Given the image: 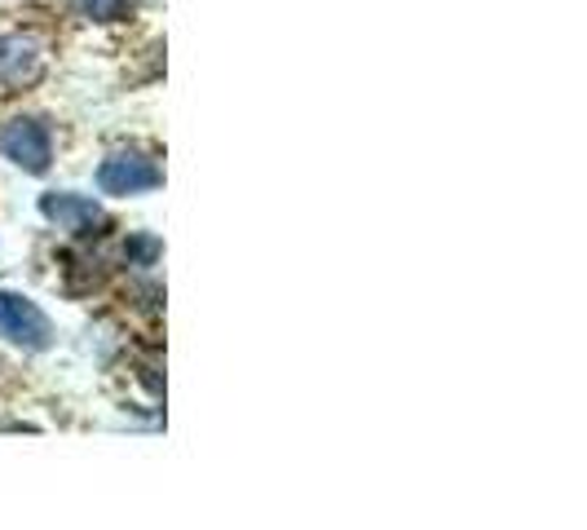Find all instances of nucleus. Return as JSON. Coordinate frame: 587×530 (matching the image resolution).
Masks as SVG:
<instances>
[{"label": "nucleus", "instance_id": "f03ea898", "mask_svg": "<svg viewBox=\"0 0 587 530\" xmlns=\"http://www.w3.org/2000/svg\"><path fill=\"white\" fill-rule=\"evenodd\" d=\"M0 151L27 173H45L49 160H54V138L40 120H14V125L0 129Z\"/></svg>", "mask_w": 587, "mask_h": 530}, {"label": "nucleus", "instance_id": "39448f33", "mask_svg": "<svg viewBox=\"0 0 587 530\" xmlns=\"http://www.w3.org/2000/svg\"><path fill=\"white\" fill-rule=\"evenodd\" d=\"M40 80V54L23 36H0V84L23 89Z\"/></svg>", "mask_w": 587, "mask_h": 530}, {"label": "nucleus", "instance_id": "423d86ee", "mask_svg": "<svg viewBox=\"0 0 587 530\" xmlns=\"http://www.w3.org/2000/svg\"><path fill=\"white\" fill-rule=\"evenodd\" d=\"M125 252H129L138 266H155V261H160V252H164V244H160L155 235H133V239L125 244Z\"/></svg>", "mask_w": 587, "mask_h": 530}, {"label": "nucleus", "instance_id": "20e7f679", "mask_svg": "<svg viewBox=\"0 0 587 530\" xmlns=\"http://www.w3.org/2000/svg\"><path fill=\"white\" fill-rule=\"evenodd\" d=\"M40 212L49 222H58L62 231H75V235H102V226H106V212L84 195H58L54 190V195L40 199Z\"/></svg>", "mask_w": 587, "mask_h": 530}, {"label": "nucleus", "instance_id": "f257e3e1", "mask_svg": "<svg viewBox=\"0 0 587 530\" xmlns=\"http://www.w3.org/2000/svg\"><path fill=\"white\" fill-rule=\"evenodd\" d=\"M0 337L23 345V350H49L54 345V323L32 296L0 292Z\"/></svg>", "mask_w": 587, "mask_h": 530}, {"label": "nucleus", "instance_id": "0eeeda50", "mask_svg": "<svg viewBox=\"0 0 587 530\" xmlns=\"http://www.w3.org/2000/svg\"><path fill=\"white\" fill-rule=\"evenodd\" d=\"M71 5H75L80 14H97V19H125V14H129L125 0H71Z\"/></svg>", "mask_w": 587, "mask_h": 530}, {"label": "nucleus", "instance_id": "7ed1b4c3", "mask_svg": "<svg viewBox=\"0 0 587 530\" xmlns=\"http://www.w3.org/2000/svg\"><path fill=\"white\" fill-rule=\"evenodd\" d=\"M160 181H164L160 164H151L142 155H110L97 168V190L102 195H142V190H155Z\"/></svg>", "mask_w": 587, "mask_h": 530}]
</instances>
